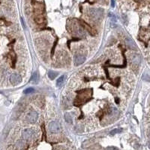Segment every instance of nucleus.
<instances>
[{
  "label": "nucleus",
  "instance_id": "5",
  "mask_svg": "<svg viewBox=\"0 0 150 150\" xmlns=\"http://www.w3.org/2000/svg\"><path fill=\"white\" fill-rule=\"evenodd\" d=\"M38 119V113L35 111H32L30 113H29L26 116V121L29 123L33 124L35 122H36Z\"/></svg>",
  "mask_w": 150,
  "mask_h": 150
},
{
  "label": "nucleus",
  "instance_id": "15",
  "mask_svg": "<svg viewBox=\"0 0 150 150\" xmlns=\"http://www.w3.org/2000/svg\"><path fill=\"white\" fill-rule=\"evenodd\" d=\"M143 80L147 81V82H150V76H149L148 74H144L143 75Z\"/></svg>",
  "mask_w": 150,
  "mask_h": 150
},
{
  "label": "nucleus",
  "instance_id": "14",
  "mask_svg": "<svg viewBox=\"0 0 150 150\" xmlns=\"http://www.w3.org/2000/svg\"><path fill=\"white\" fill-rule=\"evenodd\" d=\"M120 132H122V129L116 128V129H114V130L111 131L110 133V135H114L115 134H118V133H120Z\"/></svg>",
  "mask_w": 150,
  "mask_h": 150
},
{
  "label": "nucleus",
  "instance_id": "3",
  "mask_svg": "<svg viewBox=\"0 0 150 150\" xmlns=\"http://www.w3.org/2000/svg\"><path fill=\"white\" fill-rule=\"evenodd\" d=\"M48 130L51 134H58L61 131L62 128L59 122H51L49 123Z\"/></svg>",
  "mask_w": 150,
  "mask_h": 150
},
{
  "label": "nucleus",
  "instance_id": "7",
  "mask_svg": "<svg viewBox=\"0 0 150 150\" xmlns=\"http://www.w3.org/2000/svg\"><path fill=\"white\" fill-rule=\"evenodd\" d=\"M131 64L134 66H135V67L139 66V65L140 64V62H141V58H140V55L133 54L131 56Z\"/></svg>",
  "mask_w": 150,
  "mask_h": 150
},
{
  "label": "nucleus",
  "instance_id": "12",
  "mask_svg": "<svg viewBox=\"0 0 150 150\" xmlns=\"http://www.w3.org/2000/svg\"><path fill=\"white\" fill-rule=\"evenodd\" d=\"M65 121L68 123H71L72 122V118L71 116V115L69 113H65Z\"/></svg>",
  "mask_w": 150,
  "mask_h": 150
},
{
  "label": "nucleus",
  "instance_id": "9",
  "mask_svg": "<svg viewBox=\"0 0 150 150\" xmlns=\"http://www.w3.org/2000/svg\"><path fill=\"white\" fill-rule=\"evenodd\" d=\"M65 77H66L65 76V75H62V76H61L59 78H58V80H56V86L58 87H61L64 84L65 80Z\"/></svg>",
  "mask_w": 150,
  "mask_h": 150
},
{
  "label": "nucleus",
  "instance_id": "16",
  "mask_svg": "<svg viewBox=\"0 0 150 150\" xmlns=\"http://www.w3.org/2000/svg\"><path fill=\"white\" fill-rule=\"evenodd\" d=\"M17 147H18V148H20V149H21V148H23L21 146H24V143H23V141H19V142L17 143Z\"/></svg>",
  "mask_w": 150,
  "mask_h": 150
},
{
  "label": "nucleus",
  "instance_id": "8",
  "mask_svg": "<svg viewBox=\"0 0 150 150\" xmlns=\"http://www.w3.org/2000/svg\"><path fill=\"white\" fill-rule=\"evenodd\" d=\"M125 43H126V45L128 46V48H130L131 50H137V46H136L135 43L134 42V41L131 38H129V37L126 38Z\"/></svg>",
  "mask_w": 150,
  "mask_h": 150
},
{
  "label": "nucleus",
  "instance_id": "1",
  "mask_svg": "<svg viewBox=\"0 0 150 150\" xmlns=\"http://www.w3.org/2000/svg\"><path fill=\"white\" fill-rule=\"evenodd\" d=\"M22 137L26 140H31L36 137V131L32 128H26L23 130L22 133Z\"/></svg>",
  "mask_w": 150,
  "mask_h": 150
},
{
  "label": "nucleus",
  "instance_id": "11",
  "mask_svg": "<svg viewBox=\"0 0 150 150\" xmlns=\"http://www.w3.org/2000/svg\"><path fill=\"white\" fill-rule=\"evenodd\" d=\"M38 75L37 72H34L33 74L32 75V77H31V82L36 83L38 82Z\"/></svg>",
  "mask_w": 150,
  "mask_h": 150
},
{
  "label": "nucleus",
  "instance_id": "10",
  "mask_svg": "<svg viewBox=\"0 0 150 150\" xmlns=\"http://www.w3.org/2000/svg\"><path fill=\"white\" fill-rule=\"evenodd\" d=\"M57 75H58V74L56 73L55 71H50L48 72V77H49V78L51 79V80H54V79L57 77Z\"/></svg>",
  "mask_w": 150,
  "mask_h": 150
},
{
  "label": "nucleus",
  "instance_id": "6",
  "mask_svg": "<svg viewBox=\"0 0 150 150\" xmlns=\"http://www.w3.org/2000/svg\"><path fill=\"white\" fill-rule=\"evenodd\" d=\"M21 80H22L21 77L20 76L19 74H13L12 75H11V77H10V82L14 86L18 85L21 82Z\"/></svg>",
  "mask_w": 150,
  "mask_h": 150
},
{
  "label": "nucleus",
  "instance_id": "18",
  "mask_svg": "<svg viewBox=\"0 0 150 150\" xmlns=\"http://www.w3.org/2000/svg\"><path fill=\"white\" fill-rule=\"evenodd\" d=\"M108 149H116L117 148H116V147H108Z\"/></svg>",
  "mask_w": 150,
  "mask_h": 150
},
{
  "label": "nucleus",
  "instance_id": "2",
  "mask_svg": "<svg viewBox=\"0 0 150 150\" xmlns=\"http://www.w3.org/2000/svg\"><path fill=\"white\" fill-rule=\"evenodd\" d=\"M89 15L94 20H100L103 16V10L92 8L89 10Z\"/></svg>",
  "mask_w": 150,
  "mask_h": 150
},
{
  "label": "nucleus",
  "instance_id": "19",
  "mask_svg": "<svg viewBox=\"0 0 150 150\" xmlns=\"http://www.w3.org/2000/svg\"><path fill=\"white\" fill-rule=\"evenodd\" d=\"M148 145H149V148L150 149V141L149 142V144H148Z\"/></svg>",
  "mask_w": 150,
  "mask_h": 150
},
{
  "label": "nucleus",
  "instance_id": "4",
  "mask_svg": "<svg viewBox=\"0 0 150 150\" xmlns=\"http://www.w3.org/2000/svg\"><path fill=\"white\" fill-rule=\"evenodd\" d=\"M86 60V56L84 55L81 54H77L74 56V63L75 66H78L80 65H82Z\"/></svg>",
  "mask_w": 150,
  "mask_h": 150
},
{
  "label": "nucleus",
  "instance_id": "13",
  "mask_svg": "<svg viewBox=\"0 0 150 150\" xmlns=\"http://www.w3.org/2000/svg\"><path fill=\"white\" fill-rule=\"evenodd\" d=\"M35 92L34 88L30 87V88H27L26 89H25L24 92H23V93H24V94H30V93H32V92Z\"/></svg>",
  "mask_w": 150,
  "mask_h": 150
},
{
  "label": "nucleus",
  "instance_id": "17",
  "mask_svg": "<svg viewBox=\"0 0 150 150\" xmlns=\"http://www.w3.org/2000/svg\"><path fill=\"white\" fill-rule=\"evenodd\" d=\"M111 5L112 7L115 6V0H111Z\"/></svg>",
  "mask_w": 150,
  "mask_h": 150
}]
</instances>
